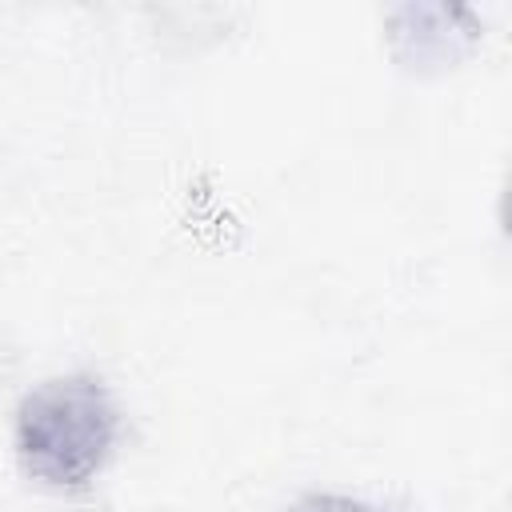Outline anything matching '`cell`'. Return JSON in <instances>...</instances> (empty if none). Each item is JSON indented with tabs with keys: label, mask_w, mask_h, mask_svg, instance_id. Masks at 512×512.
<instances>
[{
	"label": "cell",
	"mask_w": 512,
	"mask_h": 512,
	"mask_svg": "<svg viewBox=\"0 0 512 512\" xmlns=\"http://www.w3.org/2000/svg\"><path fill=\"white\" fill-rule=\"evenodd\" d=\"M120 412L104 380L88 372L36 384L16 412V452L28 476L52 488H84L112 456Z\"/></svg>",
	"instance_id": "6da1fadb"
},
{
	"label": "cell",
	"mask_w": 512,
	"mask_h": 512,
	"mask_svg": "<svg viewBox=\"0 0 512 512\" xmlns=\"http://www.w3.org/2000/svg\"><path fill=\"white\" fill-rule=\"evenodd\" d=\"M288 512H384V508L364 504L356 496H340V492H312V496L296 500Z\"/></svg>",
	"instance_id": "7a4b0ae2"
}]
</instances>
